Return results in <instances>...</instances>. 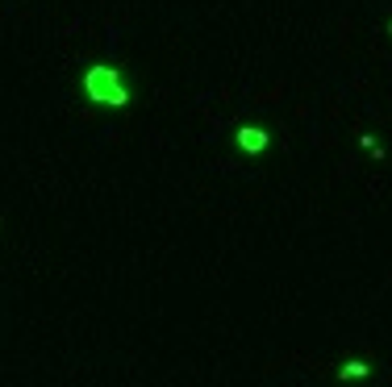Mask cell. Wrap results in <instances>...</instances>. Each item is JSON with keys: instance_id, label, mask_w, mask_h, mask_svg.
<instances>
[{"instance_id": "obj_4", "label": "cell", "mask_w": 392, "mask_h": 387, "mask_svg": "<svg viewBox=\"0 0 392 387\" xmlns=\"http://www.w3.org/2000/svg\"><path fill=\"white\" fill-rule=\"evenodd\" d=\"M388 34H392V21H388Z\"/></svg>"}, {"instance_id": "obj_2", "label": "cell", "mask_w": 392, "mask_h": 387, "mask_svg": "<svg viewBox=\"0 0 392 387\" xmlns=\"http://www.w3.org/2000/svg\"><path fill=\"white\" fill-rule=\"evenodd\" d=\"M234 142H238V150L242 154H263L267 150V142H271V133L263 125H242L238 133H234Z\"/></svg>"}, {"instance_id": "obj_3", "label": "cell", "mask_w": 392, "mask_h": 387, "mask_svg": "<svg viewBox=\"0 0 392 387\" xmlns=\"http://www.w3.org/2000/svg\"><path fill=\"white\" fill-rule=\"evenodd\" d=\"M367 375H372V367H367L363 358H350V362H343V367H338V379H343V383H355V379H367Z\"/></svg>"}, {"instance_id": "obj_1", "label": "cell", "mask_w": 392, "mask_h": 387, "mask_svg": "<svg viewBox=\"0 0 392 387\" xmlns=\"http://www.w3.org/2000/svg\"><path fill=\"white\" fill-rule=\"evenodd\" d=\"M84 92H88V100H96L105 109H126L130 104V87L121 80V71L105 67V63H96V67L84 71Z\"/></svg>"}]
</instances>
